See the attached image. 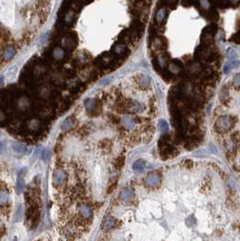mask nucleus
Wrapping results in <instances>:
<instances>
[{
  "label": "nucleus",
  "instance_id": "f257e3e1",
  "mask_svg": "<svg viewBox=\"0 0 240 241\" xmlns=\"http://www.w3.org/2000/svg\"><path fill=\"white\" fill-rule=\"evenodd\" d=\"M232 124L233 121L229 116H222L217 119L216 123V127L219 132H227L231 128Z\"/></svg>",
  "mask_w": 240,
  "mask_h": 241
},
{
  "label": "nucleus",
  "instance_id": "f03ea898",
  "mask_svg": "<svg viewBox=\"0 0 240 241\" xmlns=\"http://www.w3.org/2000/svg\"><path fill=\"white\" fill-rule=\"evenodd\" d=\"M166 17V10L164 8H160L159 9V11L157 12V15H156V21L157 23H161L162 21L164 20Z\"/></svg>",
  "mask_w": 240,
  "mask_h": 241
},
{
  "label": "nucleus",
  "instance_id": "7ed1b4c3",
  "mask_svg": "<svg viewBox=\"0 0 240 241\" xmlns=\"http://www.w3.org/2000/svg\"><path fill=\"white\" fill-rule=\"evenodd\" d=\"M14 54H15V50H14V48L13 47H8V48H6V50L5 52V58L6 60H9L12 56L14 55Z\"/></svg>",
  "mask_w": 240,
  "mask_h": 241
},
{
  "label": "nucleus",
  "instance_id": "20e7f679",
  "mask_svg": "<svg viewBox=\"0 0 240 241\" xmlns=\"http://www.w3.org/2000/svg\"><path fill=\"white\" fill-rule=\"evenodd\" d=\"M166 63H167V58L165 57V56L163 54L160 55L158 57V59H157L158 65L160 66V67H164V65H166Z\"/></svg>",
  "mask_w": 240,
  "mask_h": 241
},
{
  "label": "nucleus",
  "instance_id": "39448f33",
  "mask_svg": "<svg viewBox=\"0 0 240 241\" xmlns=\"http://www.w3.org/2000/svg\"><path fill=\"white\" fill-rule=\"evenodd\" d=\"M123 163H124V158L123 157H120L116 160V163H115V166L117 168H122L123 166Z\"/></svg>",
  "mask_w": 240,
  "mask_h": 241
},
{
  "label": "nucleus",
  "instance_id": "423d86ee",
  "mask_svg": "<svg viewBox=\"0 0 240 241\" xmlns=\"http://www.w3.org/2000/svg\"><path fill=\"white\" fill-rule=\"evenodd\" d=\"M125 46L124 45H117L116 47H115V52L117 53V54H122V53H124L125 52Z\"/></svg>",
  "mask_w": 240,
  "mask_h": 241
}]
</instances>
